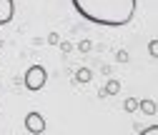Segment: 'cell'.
<instances>
[{"mask_svg":"<svg viewBox=\"0 0 158 135\" xmlns=\"http://www.w3.org/2000/svg\"><path fill=\"white\" fill-rule=\"evenodd\" d=\"M70 3L81 18L106 28H123L135 15V0H70Z\"/></svg>","mask_w":158,"mask_h":135,"instance_id":"6da1fadb","label":"cell"},{"mask_svg":"<svg viewBox=\"0 0 158 135\" xmlns=\"http://www.w3.org/2000/svg\"><path fill=\"white\" fill-rule=\"evenodd\" d=\"M23 83H25V88H28V90H33V93L43 90V88H45V83H48V70H45L40 63L30 65V68L25 70V78H23Z\"/></svg>","mask_w":158,"mask_h":135,"instance_id":"7a4b0ae2","label":"cell"},{"mask_svg":"<svg viewBox=\"0 0 158 135\" xmlns=\"http://www.w3.org/2000/svg\"><path fill=\"white\" fill-rule=\"evenodd\" d=\"M25 130L30 135H43L45 133V118H43V113H38V110H30L25 115V120H23Z\"/></svg>","mask_w":158,"mask_h":135,"instance_id":"3957f363","label":"cell"},{"mask_svg":"<svg viewBox=\"0 0 158 135\" xmlns=\"http://www.w3.org/2000/svg\"><path fill=\"white\" fill-rule=\"evenodd\" d=\"M15 18V3L13 0H0V25H8Z\"/></svg>","mask_w":158,"mask_h":135,"instance_id":"277c9868","label":"cell"},{"mask_svg":"<svg viewBox=\"0 0 158 135\" xmlns=\"http://www.w3.org/2000/svg\"><path fill=\"white\" fill-rule=\"evenodd\" d=\"M118 93H121V83L118 80H108L101 88V98H106V95H118Z\"/></svg>","mask_w":158,"mask_h":135,"instance_id":"5b68a950","label":"cell"},{"mask_svg":"<svg viewBox=\"0 0 158 135\" xmlns=\"http://www.w3.org/2000/svg\"><path fill=\"white\" fill-rule=\"evenodd\" d=\"M138 110L146 115H156V103L153 100H138Z\"/></svg>","mask_w":158,"mask_h":135,"instance_id":"8992f818","label":"cell"},{"mask_svg":"<svg viewBox=\"0 0 158 135\" xmlns=\"http://www.w3.org/2000/svg\"><path fill=\"white\" fill-rule=\"evenodd\" d=\"M90 78H93V73L88 68H81V70L75 73V83H83L85 85V83H90Z\"/></svg>","mask_w":158,"mask_h":135,"instance_id":"52a82bcc","label":"cell"},{"mask_svg":"<svg viewBox=\"0 0 158 135\" xmlns=\"http://www.w3.org/2000/svg\"><path fill=\"white\" fill-rule=\"evenodd\" d=\"M123 110H126V113H135V110H138V100H135V98H128V100L123 103Z\"/></svg>","mask_w":158,"mask_h":135,"instance_id":"ba28073f","label":"cell"},{"mask_svg":"<svg viewBox=\"0 0 158 135\" xmlns=\"http://www.w3.org/2000/svg\"><path fill=\"white\" fill-rule=\"evenodd\" d=\"M75 48L81 50V53H88V50H90V43H88V40H81V43L75 45Z\"/></svg>","mask_w":158,"mask_h":135,"instance_id":"9c48e42d","label":"cell"},{"mask_svg":"<svg viewBox=\"0 0 158 135\" xmlns=\"http://www.w3.org/2000/svg\"><path fill=\"white\" fill-rule=\"evenodd\" d=\"M138 135H158V125H151V128H146L143 133H138Z\"/></svg>","mask_w":158,"mask_h":135,"instance_id":"30bf717a","label":"cell"},{"mask_svg":"<svg viewBox=\"0 0 158 135\" xmlns=\"http://www.w3.org/2000/svg\"><path fill=\"white\" fill-rule=\"evenodd\" d=\"M148 50H151V55L156 58V55H158V40H151V45H148Z\"/></svg>","mask_w":158,"mask_h":135,"instance_id":"8fae6325","label":"cell"}]
</instances>
